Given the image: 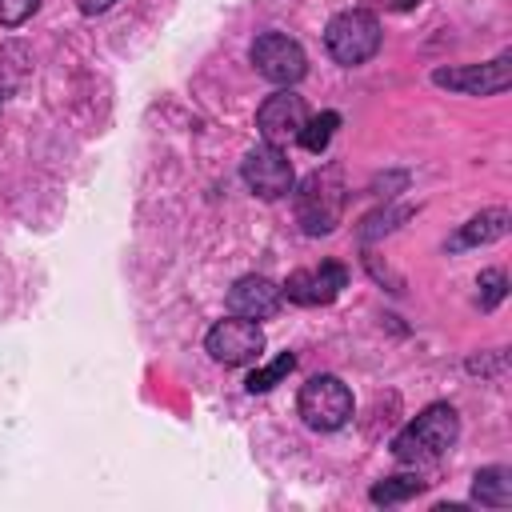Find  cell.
I'll return each instance as SVG.
<instances>
[{
    "label": "cell",
    "instance_id": "6da1fadb",
    "mask_svg": "<svg viewBox=\"0 0 512 512\" xmlns=\"http://www.w3.org/2000/svg\"><path fill=\"white\" fill-rule=\"evenodd\" d=\"M456 432H460V416L452 404H428L396 440H392V452L400 464H428L436 456H444L452 444H456Z\"/></svg>",
    "mask_w": 512,
    "mask_h": 512
},
{
    "label": "cell",
    "instance_id": "7a4b0ae2",
    "mask_svg": "<svg viewBox=\"0 0 512 512\" xmlns=\"http://www.w3.org/2000/svg\"><path fill=\"white\" fill-rule=\"evenodd\" d=\"M344 212V180L336 168H320L312 172L300 192H296V220L304 224L308 236H324L340 224Z\"/></svg>",
    "mask_w": 512,
    "mask_h": 512
},
{
    "label": "cell",
    "instance_id": "3957f363",
    "mask_svg": "<svg viewBox=\"0 0 512 512\" xmlns=\"http://www.w3.org/2000/svg\"><path fill=\"white\" fill-rule=\"evenodd\" d=\"M324 44H328V56L336 64H364L376 56L380 48V20L368 12V8H348V12H336L328 20V32H324Z\"/></svg>",
    "mask_w": 512,
    "mask_h": 512
},
{
    "label": "cell",
    "instance_id": "277c9868",
    "mask_svg": "<svg viewBox=\"0 0 512 512\" xmlns=\"http://www.w3.org/2000/svg\"><path fill=\"white\" fill-rule=\"evenodd\" d=\"M300 416L308 428L316 432H336L348 424L352 416V392L340 376H312L304 388H300V400H296Z\"/></svg>",
    "mask_w": 512,
    "mask_h": 512
},
{
    "label": "cell",
    "instance_id": "5b68a950",
    "mask_svg": "<svg viewBox=\"0 0 512 512\" xmlns=\"http://www.w3.org/2000/svg\"><path fill=\"white\" fill-rule=\"evenodd\" d=\"M208 356L216 364H228V368H240V364H252L260 360L264 352V332L256 320H244V316H228L220 324H212L208 340H204Z\"/></svg>",
    "mask_w": 512,
    "mask_h": 512
},
{
    "label": "cell",
    "instance_id": "8992f818",
    "mask_svg": "<svg viewBox=\"0 0 512 512\" xmlns=\"http://www.w3.org/2000/svg\"><path fill=\"white\" fill-rule=\"evenodd\" d=\"M252 64H256V72H260L264 80L288 84V88L308 72L304 48H300L292 36H284V32H264V36H256V44H252Z\"/></svg>",
    "mask_w": 512,
    "mask_h": 512
},
{
    "label": "cell",
    "instance_id": "52a82bcc",
    "mask_svg": "<svg viewBox=\"0 0 512 512\" xmlns=\"http://www.w3.org/2000/svg\"><path fill=\"white\" fill-rule=\"evenodd\" d=\"M244 184L260 196V200H280L284 192H292V160L284 156V148L276 144H260L244 156L240 164Z\"/></svg>",
    "mask_w": 512,
    "mask_h": 512
},
{
    "label": "cell",
    "instance_id": "ba28073f",
    "mask_svg": "<svg viewBox=\"0 0 512 512\" xmlns=\"http://www.w3.org/2000/svg\"><path fill=\"white\" fill-rule=\"evenodd\" d=\"M432 84L464 96H496L512 84V56H496L492 64H464V68H440L432 72Z\"/></svg>",
    "mask_w": 512,
    "mask_h": 512
},
{
    "label": "cell",
    "instance_id": "9c48e42d",
    "mask_svg": "<svg viewBox=\"0 0 512 512\" xmlns=\"http://www.w3.org/2000/svg\"><path fill=\"white\" fill-rule=\"evenodd\" d=\"M304 124H308V108H304V100H300L292 88L268 96V100L260 104V112H256V128H260L264 144H276V148L300 140V128H304Z\"/></svg>",
    "mask_w": 512,
    "mask_h": 512
},
{
    "label": "cell",
    "instance_id": "30bf717a",
    "mask_svg": "<svg viewBox=\"0 0 512 512\" xmlns=\"http://www.w3.org/2000/svg\"><path fill=\"white\" fill-rule=\"evenodd\" d=\"M344 284H348L344 264L324 260L320 268H296V272L284 280L280 292H284L292 304H300V308H320V304H332Z\"/></svg>",
    "mask_w": 512,
    "mask_h": 512
},
{
    "label": "cell",
    "instance_id": "8fae6325",
    "mask_svg": "<svg viewBox=\"0 0 512 512\" xmlns=\"http://www.w3.org/2000/svg\"><path fill=\"white\" fill-rule=\"evenodd\" d=\"M280 300H284V292L268 276H240L228 288V308H232V316H244V320H268V316H276Z\"/></svg>",
    "mask_w": 512,
    "mask_h": 512
},
{
    "label": "cell",
    "instance_id": "7c38bea8",
    "mask_svg": "<svg viewBox=\"0 0 512 512\" xmlns=\"http://www.w3.org/2000/svg\"><path fill=\"white\" fill-rule=\"evenodd\" d=\"M508 232V212L504 208H488V212H480V216H472L452 240H448V248L452 252H460V248H476V244H492V240H500Z\"/></svg>",
    "mask_w": 512,
    "mask_h": 512
},
{
    "label": "cell",
    "instance_id": "4fadbf2b",
    "mask_svg": "<svg viewBox=\"0 0 512 512\" xmlns=\"http://www.w3.org/2000/svg\"><path fill=\"white\" fill-rule=\"evenodd\" d=\"M472 500L488 508H508L512 504V472L508 468H480L472 484Z\"/></svg>",
    "mask_w": 512,
    "mask_h": 512
},
{
    "label": "cell",
    "instance_id": "5bb4252c",
    "mask_svg": "<svg viewBox=\"0 0 512 512\" xmlns=\"http://www.w3.org/2000/svg\"><path fill=\"white\" fill-rule=\"evenodd\" d=\"M28 72H32V64H28L24 44H8V48H0V96L16 92V88L28 80Z\"/></svg>",
    "mask_w": 512,
    "mask_h": 512
},
{
    "label": "cell",
    "instance_id": "9a60e30c",
    "mask_svg": "<svg viewBox=\"0 0 512 512\" xmlns=\"http://www.w3.org/2000/svg\"><path fill=\"white\" fill-rule=\"evenodd\" d=\"M416 492H424V480L420 476H388V480H380L372 492H368V500L372 504H404V500H412Z\"/></svg>",
    "mask_w": 512,
    "mask_h": 512
},
{
    "label": "cell",
    "instance_id": "2e32d148",
    "mask_svg": "<svg viewBox=\"0 0 512 512\" xmlns=\"http://www.w3.org/2000/svg\"><path fill=\"white\" fill-rule=\"evenodd\" d=\"M340 128V116L336 112H320V116H308V124L300 128V144L308 148V152H324L328 144H332V132Z\"/></svg>",
    "mask_w": 512,
    "mask_h": 512
},
{
    "label": "cell",
    "instance_id": "e0dca14e",
    "mask_svg": "<svg viewBox=\"0 0 512 512\" xmlns=\"http://www.w3.org/2000/svg\"><path fill=\"white\" fill-rule=\"evenodd\" d=\"M292 368H296V356H292V352H280V356H276L272 364L256 368V372H252V376L244 380V388H248L252 396H256V392H268V388H276V384H280V380H284V376H288Z\"/></svg>",
    "mask_w": 512,
    "mask_h": 512
},
{
    "label": "cell",
    "instance_id": "ac0fdd59",
    "mask_svg": "<svg viewBox=\"0 0 512 512\" xmlns=\"http://www.w3.org/2000/svg\"><path fill=\"white\" fill-rule=\"evenodd\" d=\"M504 284H508V280H504V272H500V268L480 272V308H484V312H492V308L504 300V292H508Z\"/></svg>",
    "mask_w": 512,
    "mask_h": 512
},
{
    "label": "cell",
    "instance_id": "d6986e66",
    "mask_svg": "<svg viewBox=\"0 0 512 512\" xmlns=\"http://www.w3.org/2000/svg\"><path fill=\"white\" fill-rule=\"evenodd\" d=\"M36 4H40V0H0V24H4V28L24 24V20L36 12Z\"/></svg>",
    "mask_w": 512,
    "mask_h": 512
},
{
    "label": "cell",
    "instance_id": "ffe728a7",
    "mask_svg": "<svg viewBox=\"0 0 512 512\" xmlns=\"http://www.w3.org/2000/svg\"><path fill=\"white\" fill-rule=\"evenodd\" d=\"M116 0H76V8L84 12V16H100V12H108Z\"/></svg>",
    "mask_w": 512,
    "mask_h": 512
},
{
    "label": "cell",
    "instance_id": "44dd1931",
    "mask_svg": "<svg viewBox=\"0 0 512 512\" xmlns=\"http://www.w3.org/2000/svg\"><path fill=\"white\" fill-rule=\"evenodd\" d=\"M384 8H392V12H408V8H416L420 0H380Z\"/></svg>",
    "mask_w": 512,
    "mask_h": 512
},
{
    "label": "cell",
    "instance_id": "7402d4cb",
    "mask_svg": "<svg viewBox=\"0 0 512 512\" xmlns=\"http://www.w3.org/2000/svg\"><path fill=\"white\" fill-rule=\"evenodd\" d=\"M0 104H4V96H0Z\"/></svg>",
    "mask_w": 512,
    "mask_h": 512
}]
</instances>
